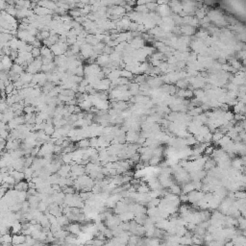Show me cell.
<instances>
[{
    "label": "cell",
    "mask_w": 246,
    "mask_h": 246,
    "mask_svg": "<svg viewBox=\"0 0 246 246\" xmlns=\"http://www.w3.org/2000/svg\"><path fill=\"white\" fill-rule=\"evenodd\" d=\"M66 230L68 231L70 234L75 236H79L83 231H82V227L80 224L78 223H70L68 226H66Z\"/></svg>",
    "instance_id": "cell-1"
},
{
    "label": "cell",
    "mask_w": 246,
    "mask_h": 246,
    "mask_svg": "<svg viewBox=\"0 0 246 246\" xmlns=\"http://www.w3.org/2000/svg\"><path fill=\"white\" fill-rule=\"evenodd\" d=\"M15 189L17 191H28L29 189V183L26 181H20L15 184Z\"/></svg>",
    "instance_id": "cell-2"
},
{
    "label": "cell",
    "mask_w": 246,
    "mask_h": 246,
    "mask_svg": "<svg viewBox=\"0 0 246 246\" xmlns=\"http://www.w3.org/2000/svg\"><path fill=\"white\" fill-rule=\"evenodd\" d=\"M26 236L23 234H17V235H13V245H19L25 243Z\"/></svg>",
    "instance_id": "cell-3"
},
{
    "label": "cell",
    "mask_w": 246,
    "mask_h": 246,
    "mask_svg": "<svg viewBox=\"0 0 246 246\" xmlns=\"http://www.w3.org/2000/svg\"><path fill=\"white\" fill-rule=\"evenodd\" d=\"M10 175H11L12 177L15 178V180L17 181V183L20 182V181H23L24 179H25V175H24V172L15 170V169H13L12 171H10Z\"/></svg>",
    "instance_id": "cell-4"
},
{
    "label": "cell",
    "mask_w": 246,
    "mask_h": 246,
    "mask_svg": "<svg viewBox=\"0 0 246 246\" xmlns=\"http://www.w3.org/2000/svg\"><path fill=\"white\" fill-rule=\"evenodd\" d=\"M76 145H77V148L86 150L91 146V141L90 140H88V138H83V140L78 141V143H77Z\"/></svg>",
    "instance_id": "cell-5"
},
{
    "label": "cell",
    "mask_w": 246,
    "mask_h": 246,
    "mask_svg": "<svg viewBox=\"0 0 246 246\" xmlns=\"http://www.w3.org/2000/svg\"><path fill=\"white\" fill-rule=\"evenodd\" d=\"M181 32H182L183 34H184V36H187L189 37L191 34L194 33V28H193L192 26L190 25H184V26H182L181 27Z\"/></svg>",
    "instance_id": "cell-6"
},
{
    "label": "cell",
    "mask_w": 246,
    "mask_h": 246,
    "mask_svg": "<svg viewBox=\"0 0 246 246\" xmlns=\"http://www.w3.org/2000/svg\"><path fill=\"white\" fill-rule=\"evenodd\" d=\"M41 57H52L54 56V54L52 53L51 48L47 47L45 45H42V47L41 48Z\"/></svg>",
    "instance_id": "cell-7"
},
{
    "label": "cell",
    "mask_w": 246,
    "mask_h": 246,
    "mask_svg": "<svg viewBox=\"0 0 246 246\" xmlns=\"http://www.w3.org/2000/svg\"><path fill=\"white\" fill-rule=\"evenodd\" d=\"M6 242V243H12L13 244V235L11 233L5 234V235L1 236V243Z\"/></svg>",
    "instance_id": "cell-8"
},
{
    "label": "cell",
    "mask_w": 246,
    "mask_h": 246,
    "mask_svg": "<svg viewBox=\"0 0 246 246\" xmlns=\"http://www.w3.org/2000/svg\"><path fill=\"white\" fill-rule=\"evenodd\" d=\"M169 189H170V191H171L172 194H175V195L181 194V192H182V187L178 186V184H174L173 186H171Z\"/></svg>",
    "instance_id": "cell-9"
},
{
    "label": "cell",
    "mask_w": 246,
    "mask_h": 246,
    "mask_svg": "<svg viewBox=\"0 0 246 246\" xmlns=\"http://www.w3.org/2000/svg\"><path fill=\"white\" fill-rule=\"evenodd\" d=\"M161 160H162L161 157H156V156H154V157H152V158H151V160L149 161L148 164H149L150 165H152V167H156V165L160 164V162H161Z\"/></svg>",
    "instance_id": "cell-10"
},
{
    "label": "cell",
    "mask_w": 246,
    "mask_h": 246,
    "mask_svg": "<svg viewBox=\"0 0 246 246\" xmlns=\"http://www.w3.org/2000/svg\"><path fill=\"white\" fill-rule=\"evenodd\" d=\"M132 76H133V73L131 71H129V70L127 69L120 70V77H123V78H126V79H130L132 78Z\"/></svg>",
    "instance_id": "cell-11"
},
{
    "label": "cell",
    "mask_w": 246,
    "mask_h": 246,
    "mask_svg": "<svg viewBox=\"0 0 246 246\" xmlns=\"http://www.w3.org/2000/svg\"><path fill=\"white\" fill-rule=\"evenodd\" d=\"M78 246H87V245H84V244H79Z\"/></svg>",
    "instance_id": "cell-12"
}]
</instances>
